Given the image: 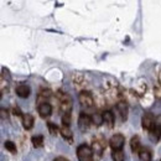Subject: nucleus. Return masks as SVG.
Returning <instances> with one entry per match:
<instances>
[{"label":"nucleus","mask_w":161,"mask_h":161,"mask_svg":"<svg viewBox=\"0 0 161 161\" xmlns=\"http://www.w3.org/2000/svg\"><path fill=\"white\" fill-rule=\"evenodd\" d=\"M34 123H35V120H34V117L31 114H22V125L26 130L32 129Z\"/></svg>","instance_id":"obj_12"},{"label":"nucleus","mask_w":161,"mask_h":161,"mask_svg":"<svg viewBox=\"0 0 161 161\" xmlns=\"http://www.w3.org/2000/svg\"><path fill=\"white\" fill-rule=\"evenodd\" d=\"M0 87H2V92L3 93H5V89L8 91V86H9V81L8 79H5V77L4 76H2V78H0Z\"/></svg>","instance_id":"obj_25"},{"label":"nucleus","mask_w":161,"mask_h":161,"mask_svg":"<svg viewBox=\"0 0 161 161\" xmlns=\"http://www.w3.org/2000/svg\"><path fill=\"white\" fill-rule=\"evenodd\" d=\"M93 154L94 152H93L92 147L86 144H82L77 147V156H78L79 161H91L93 157Z\"/></svg>","instance_id":"obj_2"},{"label":"nucleus","mask_w":161,"mask_h":161,"mask_svg":"<svg viewBox=\"0 0 161 161\" xmlns=\"http://www.w3.org/2000/svg\"><path fill=\"white\" fill-rule=\"evenodd\" d=\"M130 147H131V151H133V152H136V154L140 152V150H141L143 147H141V144H140V139H139L138 136L131 138V140H130Z\"/></svg>","instance_id":"obj_14"},{"label":"nucleus","mask_w":161,"mask_h":161,"mask_svg":"<svg viewBox=\"0 0 161 161\" xmlns=\"http://www.w3.org/2000/svg\"><path fill=\"white\" fill-rule=\"evenodd\" d=\"M56 97H57V100L60 103V108L63 112V114L65 113H70L71 109H72V99H71L70 94L60 91V92H57Z\"/></svg>","instance_id":"obj_1"},{"label":"nucleus","mask_w":161,"mask_h":161,"mask_svg":"<svg viewBox=\"0 0 161 161\" xmlns=\"http://www.w3.org/2000/svg\"><path fill=\"white\" fill-rule=\"evenodd\" d=\"M13 114L14 115H21V112H20V109L18 108V107H14V108H13Z\"/></svg>","instance_id":"obj_28"},{"label":"nucleus","mask_w":161,"mask_h":161,"mask_svg":"<svg viewBox=\"0 0 161 161\" xmlns=\"http://www.w3.org/2000/svg\"><path fill=\"white\" fill-rule=\"evenodd\" d=\"M149 133H150V136H151V140H152V141H159V140L161 139V128H160V127L155 125V127L152 128V130L149 131Z\"/></svg>","instance_id":"obj_15"},{"label":"nucleus","mask_w":161,"mask_h":161,"mask_svg":"<svg viewBox=\"0 0 161 161\" xmlns=\"http://www.w3.org/2000/svg\"><path fill=\"white\" fill-rule=\"evenodd\" d=\"M37 111H38V114H40L42 118H47V117H50L51 113H52V107H51L50 103L45 102V103L38 104Z\"/></svg>","instance_id":"obj_8"},{"label":"nucleus","mask_w":161,"mask_h":161,"mask_svg":"<svg viewBox=\"0 0 161 161\" xmlns=\"http://www.w3.org/2000/svg\"><path fill=\"white\" fill-rule=\"evenodd\" d=\"M78 99H79V103L82 107H84V108H92V107L95 104L94 103V97L91 92L88 91H82L78 95Z\"/></svg>","instance_id":"obj_4"},{"label":"nucleus","mask_w":161,"mask_h":161,"mask_svg":"<svg viewBox=\"0 0 161 161\" xmlns=\"http://www.w3.org/2000/svg\"><path fill=\"white\" fill-rule=\"evenodd\" d=\"M124 143H125V138L122 134H115L109 140V145L113 150H122V147L124 146Z\"/></svg>","instance_id":"obj_5"},{"label":"nucleus","mask_w":161,"mask_h":161,"mask_svg":"<svg viewBox=\"0 0 161 161\" xmlns=\"http://www.w3.org/2000/svg\"><path fill=\"white\" fill-rule=\"evenodd\" d=\"M105 139L103 138V135H95L94 138H93V140H92V150H93V152L94 154H97V155H102L103 154V151H104V149H105Z\"/></svg>","instance_id":"obj_3"},{"label":"nucleus","mask_w":161,"mask_h":161,"mask_svg":"<svg viewBox=\"0 0 161 161\" xmlns=\"http://www.w3.org/2000/svg\"><path fill=\"white\" fill-rule=\"evenodd\" d=\"M92 123H93L95 127H100V125L104 123L103 114H100V113H94V114L92 115Z\"/></svg>","instance_id":"obj_17"},{"label":"nucleus","mask_w":161,"mask_h":161,"mask_svg":"<svg viewBox=\"0 0 161 161\" xmlns=\"http://www.w3.org/2000/svg\"><path fill=\"white\" fill-rule=\"evenodd\" d=\"M159 83L161 84V71H160V73H159Z\"/></svg>","instance_id":"obj_32"},{"label":"nucleus","mask_w":161,"mask_h":161,"mask_svg":"<svg viewBox=\"0 0 161 161\" xmlns=\"http://www.w3.org/2000/svg\"><path fill=\"white\" fill-rule=\"evenodd\" d=\"M5 149L8 150V151H10L11 154H15L16 152V145L13 143V141H5Z\"/></svg>","instance_id":"obj_22"},{"label":"nucleus","mask_w":161,"mask_h":161,"mask_svg":"<svg viewBox=\"0 0 161 161\" xmlns=\"http://www.w3.org/2000/svg\"><path fill=\"white\" fill-rule=\"evenodd\" d=\"M145 91H146V83L140 82V83L138 84V87H136L135 92H136L138 94H144V93H145Z\"/></svg>","instance_id":"obj_26"},{"label":"nucleus","mask_w":161,"mask_h":161,"mask_svg":"<svg viewBox=\"0 0 161 161\" xmlns=\"http://www.w3.org/2000/svg\"><path fill=\"white\" fill-rule=\"evenodd\" d=\"M55 161H68L66 157H62V156H60V157H56L55 159Z\"/></svg>","instance_id":"obj_31"},{"label":"nucleus","mask_w":161,"mask_h":161,"mask_svg":"<svg viewBox=\"0 0 161 161\" xmlns=\"http://www.w3.org/2000/svg\"><path fill=\"white\" fill-rule=\"evenodd\" d=\"M155 125H157V127H160V128H161V114L156 117V120H155Z\"/></svg>","instance_id":"obj_29"},{"label":"nucleus","mask_w":161,"mask_h":161,"mask_svg":"<svg viewBox=\"0 0 161 161\" xmlns=\"http://www.w3.org/2000/svg\"><path fill=\"white\" fill-rule=\"evenodd\" d=\"M91 123H92V118L86 114V113H81L79 117H78V128L82 130V131H86L89 129L91 127Z\"/></svg>","instance_id":"obj_7"},{"label":"nucleus","mask_w":161,"mask_h":161,"mask_svg":"<svg viewBox=\"0 0 161 161\" xmlns=\"http://www.w3.org/2000/svg\"><path fill=\"white\" fill-rule=\"evenodd\" d=\"M31 93V89L27 84H19L16 87V94L20 97V98H27Z\"/></svg>","instance_id":"obj_11"},{"label":"nucleus","mask_w":161,"mask_h":161,"mask_svg":"<svg viewBox=\"0 0 161 161\" xmlns=\"http://www.w3.org/2000/svg\"><path fill=\"white\" fill-rule=\"evenodd\" d=\"M60 133H61V135H62L65 139H68V140L72 139V131H71L70 127H65V125H62L61 129H60Z\"/></svg>","instance_id":"obj_19"},{"label":"nucleus","mask_w":161,"mask_h":161,"mask_svg":"<svg viewBox=\"0 0 161 161\" xmlns=\"http://www.w3.org/2000/svg\"><path fill=\"white\" fill-rule=\"evenodd\" d=\"M47 127H48V130H50L51 135H53V136H56V135H57V133H58V128H57L55 124H53V123H48Z\"/></svg>","instance_id":"obj_24"},{"label":"nucleus","mask_w":161,"mask_h":161,"mask_svg":"<svg viewBox=\"0 0 161 161\" xmlns=\"http://www.w3.org/2000/svg\"><path fill=\"white\" fill-rule=\"evenodd\" d=\"M72 82H73L74 87H77V88H82V87H84L87 84L84 76L82 73H79V72H74L72 74Z\"/></svg>","instance_id":"obj_9"},{"label":"nucleus","mask_w":161,"mask_h":161,"mask_svg":"<svg viewBox=\"0 0 161 161\" xmlns=\"http://www.w3.org/2000/svg\"><path fill=\"white\" fill-rule=\"evenodd\" d=\"M51 97V92L47 89V91H41L40 93H38V98H37V100L40 102V104L41 103H45L46 102V99L47 98H50Z\"/></svg>","instance_id":"obj_21"},{"label":"nucleus","mask_w":161,"mask_h":161,"mask_svg":"<svg viewBox=\"0 0 161 161\" xmlns=\"http://www.w3.org/2000/svg\"><path fill=\"white\" fill-rule=\"evenodd\" d=\"M117 109L122 117V120H127L128 118V104L125 100H119L117 103Z\"/></svg>","instance_id":"obj_10"},{"label":"nucleus","mask_w":161,"mask_h":161,"mask_svg":"<svg viewBox=\"0 0 161 161\" xmlns=\"http://www.w3.org/2000/svg\"><path fill=\"white\" fill-rule=\"evenodd\" d=\"M31 141H32V145H34L35 147H41V146H43V136H42V135H35V136H32Z\"/></svg>","instance_id":"obj_20"},{"label":"nucleus","mask_w":161,"mask_h":161,"mask_svg":"<svg viewBox=\"0 0 161 161\" xmlns=\"http://www.w3.org/2000/svg\"><path fill=\"white\" fill-rule=\"evenodd\" d=\"M103 118H104V123L108 125L109 128H113L114 125V122H115V118H114V114L111 112V111H105L103 113Z\"/></svg>","instance_id":"obj_13"},{"label":"nucleus","mask_w":161,"mask_h":161,"mask_svg":"<svg viewBox=\"0 0 161 161\" xmlns=\"http://www.w3.org/2000/svg\"><path fill=\"white\" fill-rule=\"evenodd\" d=\"M139 157L140 161H151V152L146 147H143L139 152Z\"/></svg>","instance_id":"obj_16"},{"label":"nucleus","mask_w":161,"mask_h":161,"mask_svg":"<svg viewBox=\"0 0 161 161\" xmlns=\"http://www.w3.org/2000/svg\"><path fill=\"white\" fill-rule=\"evenodd\" d=\"M70 124H71V113H65L62 117V125L70 127Z\"/></svg>","instance_id":"obj_23"},{"label":"nucleus","mask_w":161,"mask_h":161,"mask_svg":"<svg viewBox=\"0 0 161 161\" xmlns=\"http://www.w3.org/2000/svg\"><path fill=\"white\" fill-rule=\"evenodd\" d=\"M5 118H8V112L3 108V109H2V119H5Z\"/></svg>","instance_id":"obj_30"},{"label":"nucleus","mask_w":161,"mask_h":161,"mask_svg":"<svg viewBox=\"0 0 161 161\" xmlns=\"http://www.w3.org/2000/svg\"><path fill=\"white\" fill-rule=\"evenodd\" d=\"M154 94H155V97L159 98V99L161 98V84H160V83L154 87Z\"/></svg>","instance_id":"obj_27"},{"label":"nucleus","mask_w":161,"mask_h":161,"mask_svg":"<svg viewBox=\"0 0 161 161\" xmlns=\"http://www.w3.org/2000/svg\"><path fill=\"white\" fill-rule=\"evenodd\" d=\"M155 120L156 118L151 114V113H145L143 115V119H141V124H143V128L147 131H151L152 128L155 127Z\"/></svg>","instance_id":"obj_6"},{"label":"nucleus","mask_w":161,"mask_h":161,"mask_svg":"<svg viewBox=\"0 0 161 161\" xmlns=\"http://www.w3.org/2000/svg\"><path fill=\"white\" fill-rule=\"evenodd\" d=\"M112 157H113V161H124L125 160V154L122 150H113Z\"/></svg>","instance_id":"obj_18"}]
</instances>
